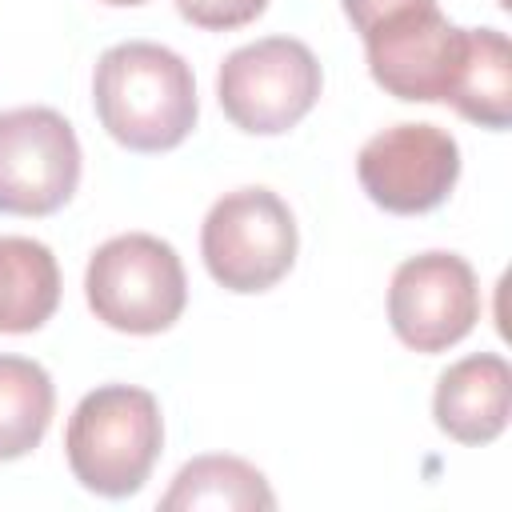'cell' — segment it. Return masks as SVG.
Wrapping results in <instances>:
<instances>
[{
    "instance_id": "6da1fadb",
    "label": "cell",
    "mask_w": 512,
    "mask_h": 512,
    "mask_svg": "<svg viewBox=\"0 0 512 512\" xmlns=\"http://www.w3.org/2000/svg\"><path fill=\"white\" fill-rule=\"evenodd\" d=\"M92 104L104 132L132 152H168L196 128L192 68L152 40L112 44L96 60Z\"/></svg>"
},
{
    "instance_id": "7a4b0ae2",
    "label": "cell",
    "mask_w": 512,
    "mask_h": 512,
    "mask_svg": "<svg viewBox=\"0 0 512 512\" xmlns=\"http://www.w3.org/2000/svg\"><path fill=\"white\" fill-rule=\"evenodd\" d=\"M164 448V420L152 392L132 384L92 388L68 416L64 456L72 476L108 500L144 488Z\"/></svg>"
},
{
    "instance_id": "3957f363",
    "label": "cell",
    "mask_w": 512,
    "mask_h": 512,
    "mask_svg": "<svg viewBox=\"0 0 512 512\" xmlns=\"http://www.w3.org/2000/svg\"><path fill=\"white\" fill-rule=\"evenodd\" d=\"M84 296L100 324L132 336H152L180 320L188 304V280L168 240L124 232L92 252Z\"/></svg>"
},
{
    "instance_id": "277c9868",
    "label": "cell",
    "mask_w": 512,
    "mask_h": 512,
    "mask_svg": "<svg viewBox=\"0 0 512 512\" xmlns=\"http://www.w3.org/2000/svg\"><path fill=\"white\" fill-rule=\"evenodd\" d=\"M320 84V64L304 40L264 36L224 56L216 96L236 128L252 136H280L312 112Z\"/></svg>"
},
{
    "instance_id": "5b68a950",
    "label": "cell",
    "mask_w": 512,
    "mask_h": 512,
    "mask_svg": "<svg viewBox=\"0 0 512 512\" xmlns=\"http://www.w3.org/2000/svg\"><path fill=\"white\" fill-rule=\"evenodd\" d=\"M212 280L228 292H268L296 264V220L268 188L224 192L200 228Z\"/></svg>"
},
{
    "instance_id": "8992f818",
    "label": "cell",
    "mask_w": 512,
    "mask_h": 512,
    "mask_svg": "<svg viewBox=\"0 0 512 512\" xmlns=\"http://www.w3.org/2000/svg\"><path fill=\"white\" fill-rule=\"evenodd\" d=\"M80 184V140L72 124L44 104L0 112V212L48 216Z\"/></svg>"
},
{
    "instance_id": "52a82bcc",
    "label": "cell",
    "mask_w": 512,
    "mask_h": 512,
    "mask_svg": "<svg viewBox=\"0 0 512 512\" xmlns=\"http://www.w3.org/2000/svg\"><path fill=\"white\" fill-rule=\"evenodd\" d=\"M356 176L376 208L420 216L440 208L456 188L460 144L436 124H392L364 140Z\"/></svg>"
},
{
    "instance_id": "ba28073f",
    "label": "cell",
    "mask_w": 512,
    "mask_h": 512,
    "mask_svg": "<svg viewBox=\"0 0 512 512\" xmlns=\"http://www.w3.org/2000/svg\"><path fill=\"white\" fill-rule=\"evenodd\" d=\"M392 332L412 352H444L480 320V284L464 256L420 252L392 272L388 288Z\"/></svg>"
},
{
    "instance_id": "9c48e42d",
    "label": "cell",
    "mask_w": 512,
    "mask_h": 512,
    "mask_svg": "<svg viewBox=\"0 0 512 512\" xmlns=\"http://www.w3.org/2000/svg\"><path fill=\"white\" fill-rule=\"evenodd\" d=\"M464 48V28H456L436 4L400 12L372 32H364L368 72L396 100L436 104L448 100L456 64Z\"/></svg>"
},
{
    "instance_id": "30bf717a",
    "label": "cell",
    "mask_w": 512,
    "mask_h": 512,
    "mask_svg": "<svg viewBox=\"0 0 512 512\" xmlns=\"http://www.w3.org/2000/svg\"><path fill=\"white\" fill-rule=\"evenodd\" d=\"M512 368L496 352H476L440 372L432 416L436 428L460 444H488L508 428Z\"/></svg>"
},
{
    "instance_id": "8fae6325",
    "label": "cell",
    "mask_w": 512,
    "mask_h": 512,
    "mask_svg": "<svg viewBox=\"0 0 512 512\" xmlns=\"http://www.w3.org/2000/svg\"><path fill=\"white\" fill-rule=\"evenodd\" d=\"M444 104L492 132L512 124V52L500 28H464L460 64Z\"/></svg>"
},
{
    "instance_id": "7c38bea8",
    "label": "cell",
    "mask_w": 512,
    "mask_h": 512,
    "mask_svg": "<svg viewBox=\"0 0 512 512\" xmlns=\"http://www.w3.org/2000/svg\"><path fill=\"white\" fill-rule=\"evenodd\" d=\"M60 304V264L32 236H0V332H36Z\"/></svg>"
},
{
    "instance_id": "4fadbf2b",
    "label": "cell",
    "mask_w": 512,
    "mask_h": 512,
    "mask_svg": "<svg viewBox=\"0 0 512 512\" xmlns=\"http://www.w3.org/2000/svg\"><path fill=\"white\" fill-rule=\"evenodd\" d=\"M160 508H276V492L268 488L264 472L240 456H196L176 472L172 488L160 496Z\"/></svg>"
},
{
    "instance_id": "5bb4252c",
    "label": "cell",
    "mask_w": 512,
    "mask_h": 512,
    "mask_svg": "<svg viewBox=\"0 0 512 512\" xmlns=\"http://www.w3.org/2000/svg\"><path fill=\"white\" fill-rule=\"evenodd\" d=\"M56 408L52 376L28 356H0V460L28 456Z\"/></svg>"
},
{
    "instance_id": "9a60e30c",
    "label": "cell",
    "mask_w": 512,
    "mask_h": 512,
    "mask_svg": "<svg viewBox=\"0 0 512 512\" xmlns=\"http://www.w3.org/2000/svg\"><path fill=\"white\" fill-rule=\"evenodd\" d=\"M180 16L192 20L196 28H208V32H228V28H240V24H252L268 0H176Z\"/></svg>"
},
{
    "instance_id": "2e32d148",
    "label": "cell",
    "mask_w": 512,
    "mask_h": 512,
    "mask_svg": "<svg viewBox=\"0 0 512 512\" xmlns=\"http://www.w3.org/2000/svg\"><path fill=\"white\" fill-rule=\"evenodd\" d=\"M340 4H344V16L352 20V28L364 36L376 24H384V20L400 16V12H412V8H428L436 0H340Z\"/></svg>"
},
{
    "instance_id": "e0dca14e",
    "label": "cell",
    "mask_w": 512,
    "mask_h": 512,
    "mask_svg": "<svg viewBox=\"0 0 512 512\" xmlns=\"http://www.w3.org/2000/svg\"><path fill=\"white\" fill-rule=\"evenodd\" d=\"M100 4H112V8H132V4H148V0H100Z\"/></svg>"
}]
</instances>
